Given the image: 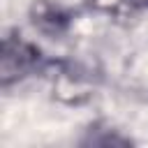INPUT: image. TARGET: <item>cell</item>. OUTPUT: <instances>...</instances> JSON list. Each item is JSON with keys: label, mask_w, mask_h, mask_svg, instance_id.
I'll list each match as a JSON object with an SVG mask.
<instances>
[{"label": "cell", "mask_w": 148, "mask_h": 148, "mask_svg": "<svg viewBox=\"0 0 148 148\" xmlns=\"http://www.w3.org/2000/svg\"><path fill=\"white\" fill-rule=\"evenodd\" d=\"M125 5H130V0H90V7L95 12H104V14H118V9Z\"/></svg>", "instance_id": "3"}, {"label": "cell", "mask_w": 148, "mask_h": 148, "mask_svg": "<svg viewBox=\"0 0 148 148\" xmlns=\"http://www.w3.org/2000/svg\"><path fill=\"white\" fill-rule=\"evenodd\" d=\"M130 5L136 9H148V0H130Z\"/></svg>", "instance_id": "4"}, {"label": "cell", "mask_w": 148, "mask_h": 148, "mask_svg": "<svg viewBox=\"0 0 148 148\" xmlns=\"http://www.w3.org/2000/svg\"><path fill=\"white\" fill-rule=\"evenodd\" d=\"M32 23L46 35H60L69 23V14L51 0H39L32 7Z\"/></svg>", "instance_id": "2"}, {"label": "cell", "mask_w": 148, "mask_h": 148, "mask_svg": "<svg viewBox=\"0 0 148 148\" xmlns=\"http://www.w3.org/2000/svg\"><path fill=\"white\" fill-rule=\"evenodd\" d=\"M42 65V53L30 42H23L21 37H5L2 42V56H0V76L2 86H9L32 72H37Z\"/></svg>", "instance_id": "1"}]
</instances>
